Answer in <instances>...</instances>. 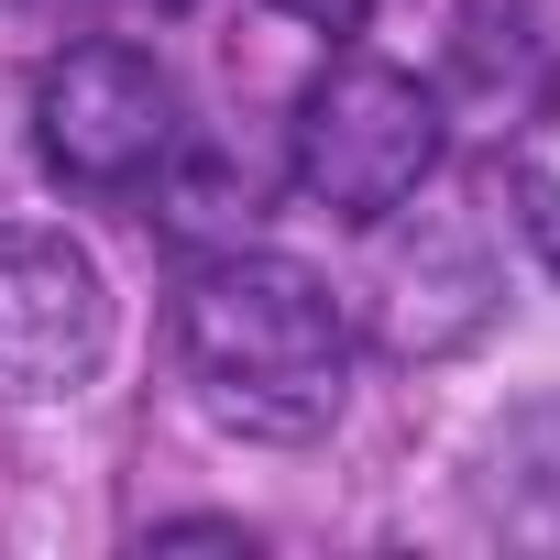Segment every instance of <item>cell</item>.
I'll return each instance as SVG.
<instances>
[{
	"instance_id": "6da1fadb",
	"label": "cell",
	"mask_w": 560,
	"mask_h": 560,
	"mask_svg": "<svg viewBox=\"0 0 560 560\" xmlns=\"http://www.w3.org/2000/svg\"><path fill=\"white\" fill-rule=\"evenodd\" d=\"M176 352H187L198 407L242 440H319L352 385V319L287 253L198 264L176 298Z\"/></svg>"
},
{
	"instance_id": "7a4b0ae2",
	"label": "cell",
	"mask_w": 560,
	"mask_h": 560,
	"mask_svg": "<svg viewBox=\"0 0 560 560\" xmlns=\"http://www.w3.org/2000/svg\"><path fill=\"white\" fill-rule=\"evenodd\" d=\"M287 176L330 220H385V209H407L440 176V100L407 67H385V56H330L298 89Z\"/></svg>"
},
{
	"instance_id": "3957f363",
	"label": "cell",
	"mask_w": 560,
	"mask_h": 560,
	"mask_svg": "<svg viewBox=\"0 0 560 560\" xmlns=\"http://www.w3.org/2000/svg\"><path fill=\"white\" fill-rule=\"evenodd\" d=\"M34 143H45V165L67 187H100V198L110 187H143L176 154V78L143 45L89 34V45H67L34 78Z\"/></svg>"
},
{
	"instance_id": "277c9868",
	"label": "cell",
	"mask_w": 560,
	"mask_h": 560,
	"mask_svg": "<svg viewBox=\"0 0 560 560\" xmlns=\"http://www.w3.org/2000/svg\"><path fill=\"white\" fill-rule=\"evenodd\" d=\"M110 352V287L89 242L0 231V407H56Z\"/></svg>"
},
{
	"instance_id": "5b68a950",
	"label": "cell",
	"mask_w": 560,
	"mask_h": 560,
	"mask_svg": "<svg viewBox=\"0 0 560 560\" xmlns=\"http://www.w3.org/2000/svg\"><path fill=\"white\" fill-rule=\"evenodd\" d=\"M516 198H527V231H538V253L560 264V176H549V165H527V176H516Z\"/></svg>"
},
{
	"instance_id": "8992f818",
	"label": "cell",
	"mask_w": 560,
	"mask_h": 560,
	"mask_svg": "<svg viewBox=\"0 0 560 560\" xmlns=\"http://www.w3.org/2000/svg\"><path fill=\"white\" fill-rule=\"evenodd\" d=\"M275 12H298V23H319V34H352L374 0H275Z\"/></svg>"
},
{
	"instance_id": "52a82bcc",
	"label": "cell",
	"mask_w": 560,
	"mask_h": 560,
	"mask_svg": "<svg viewBox=\"0 0 560 560\" xmlns=\"http://www.w3.org/2000/svg\"><path fill=\"white\" fill-rule=\"evenodd\" d=\"M154 549H242V527H154Z\"/></svg>"
},
{
	"instance_id": "ba28073f",
	"label": "cell",
	"mask_w": 560,
	"mask_h": 560,
	"mask_svg": "<svg viewBox=\"0 0 560 560\" xmlns=\"http://www.w3.org/2000/svg\"><path fill=\"white\" fill-rule=\"evenodd\" d=\"M176 12H187V0H176Z\"/></svg>"
}]
</instances>
